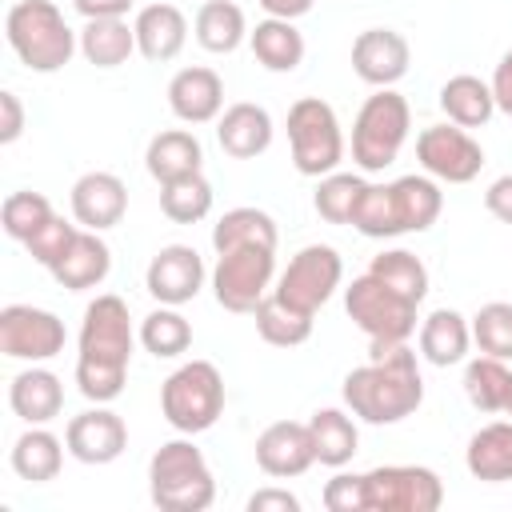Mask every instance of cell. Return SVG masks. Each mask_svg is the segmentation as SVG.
I'll list each match as a JSON object with an SVG mask.
<instances>
[{
    "label": "cell",
    "instance_id": "cell-1",
    "mask_svg": "<svg viewBox=\"0 0 512 512\" xmlns=\"http://www.w3.org/2000/svg\"><path fill=\"white\" fill-rule=\"evenodd\" d=\"M132 316L128 304L112 292L96 296L84 308L80 324V352H76V388L92 404H108L124 392L128 360H132Z\"/></svg>",
    "mask_w": 512,
    "mask_h": 512
},
{
    "label": "cell",
    "instance_id": "cell-2",
    "mask_svg": "<svg viewBox=\"0 0 512 512\" xmlns=\"http://www.w3.org/2000/svg\"><path fill=\"white\" fill-rule=\"evenodd\" d=\"M344 404L364 424H400L424 400V376L408 344H372V360L344 376Z\"/></svg>",
    "mask_w": 512,
    "mask_h": 512
},
{
    "label": "cell",
    "instance_id": "cell-3",
    "mask_svg": "<svg viewBox=\"0 0 512 512\" xmlns=\"http://www.w3.org/2000/svg\"><path fill=\"white\" fill-rule=\"evenodd\" d=\"M4 36L16 60L32 72H60L80 48L76 32L52 0H16L4 16Z\"/></svg>",
    "mask_w": 512,
    "mask_h": 512
},
{
    "label": "cell",
    "instance_id": "cell-4",
    "mask_svg": "<svg viewBox=\"0 0 512 512\" xmlns=\"http://www.w3.org/2000/svg\"><path fill=\"white\" fill-rule=\"evenodd\" d=\"M148 496L164 512H204L216 500V476L192 440H168L148 460Z\"/></svg>",
    "mask_w": 512,
    "mask_h": 512
},
{
    "label": "cell",
    "instance_id": "cell-5",
    "mask_svg": "<svg viewBox=\"0 0 512 512\" xmlns=\"http://www.w3.org/2000/svg\"><path fill=\"white\" fill-rule=\"evenodd\" d=\"M408 128H412L408 100L396 88H376L352 120V160L364 172H384L400 156Z\"/></svg>",
    "mask_w": 512,
    "mask_h": 512
},
{
    "label": "cell",
    "instance_id": "cell-6",
    "mask_svg": "<svg viewBox=\"0 0 512 512\" xmlns=\"http://www.w3.org/2000/svg\"><path fill=\"white\" fill-rule=\"evenodd\" d=\"M160 412L184 436L208 432L224 412V376H220V368L208 364V360L180 364L160 384Z\"/></svg>",
    "mask_w": 512,
    "mask_h": 512
},
{
    "label": "cell",
    "instance_id": "cell-7",
    "mask_svg": "<svg viewBox=\"0 0 512 512\" xmlns=\"http://www.w3.org/2000/svg\"><path fill=\"white\" fill-rule=\"evenodd\" d=\"M288 148H292V164L300 176L320 180L336 172L344 160V132H340L332 104H324L320 96H300L288 108Z\"/></svg>",
    "mask_w": 512,
    "mask_h": 512
},
{
    "label": "cell",
    "instance_id": "cell-8",
    "mask_svg": "<svg viewBox=\"0 0 512 512\" xmlns=\"http://www.w3.org/2000/svg\"><path fill=\"white\" fill-rule=\"evenodd\" d=\"M416 308V300L400 296L372 272L356 276L344 288V312L372 344H408V336L416 332Z\"/></svg>",
    "mask_w": 512,
    "mask_h": 512
},
{
    "label": "cell",
    "instance_id": "cell-9",
    "mask_svg": "<svg viewBox=\"0 0 512 512\" xmlns=\"http://www.w3.org/2000/svg\"><path fill=\"white\" fill-rule=\"evenodd\" d=\"M340 280H344V260H340V252H336L332 244H308V248H300V252L288 260V268L280 272V280L272 284V292H276L284 304H292V308L316 316V312L332 300V292L340 288Z\"/></svg>",
    "mask_w": 512,
    "mask_h": 512
},
{
    "label": "cell",
    "instance_id": "cell-10",
    "mask_svg": "<svg viewBox=\"0 0 512 512\" xmlns=\"http://www.w3.org/2000/svg\"><path fill=\"white\" fill-rule=\"evenodd\" d=\"M276 248H232L220 252L212 268V296L228 312H256V304L272 292Z\"/></svg>",
    "mask_w": 512,
    "mask_h": 512
},
{
    "label": "cell",
    "instance_id": "cell-11",
    "mask_svg": "<svg viewBox=\"0 0 512 512\" xmlns=\"http://www.w3.org/2000/svg\"><path fill=\"white\" fill-rule=\"evenodd\" d=\"M368 512H436L444 504V484L424 464H380L364 472Z\"/></svg>",
    "mask_w": 512,
    "mask_h": 512
},
{
    "label": "cell",
    "instance_id": "cell-12",
    "mask_svg": "<svg viewBox=\"0 0 512 512\" xmlns=\"http://www.w3.org/2000/svg\"><path fill=\"white\" fill-rule=\"evenodd\" d=\"M416 160L432 180L468 184L484 168V148L468 136V128L448 120V124H432L416 136Z\"/></svg>",
    "mask_w": 512,
    "mask_h": 512
},
{
    "label": "cell",
    "instance_id": "cell-13",
    "mask_svg": "<svg viewBox=\"0 0 512 512\" xmlns=\"http://www.w3.org/2000/svg\"><path fill=\"white\" fill-rule=\"evenodd\" d=\"M64 320L48 308H32V304H8L0 312V352L12 360H52L56 352H64Z\"/></svg>",
    "mask_w": 512,
    "mask_h": 512
},
{
    "label": "cell",
    "instance_id": "cell-14",
    "mask_svg": "<svg viewBox=\"0 0 512 512\" xmlns=\"http://www.w3.org/2000/svg\"><path fill=\"white\" fill-rule=\"evenodd\" d=\"M144 288H148L152 300L172 304V308L196 300V292L204 288V260H200V252L188 248V244H164L148 260Z\"/></svg>",
    "mask_w": 512,
    "mask_h": 512
},
{
    "label": "cell",
    "instance_id": "cell-15",
    "mask_svg": "<svg viewBox=\"0 0 512 512\" xmlns=\"http://www.w3.org/2000/svg\"><path fill=\"white\" fill-rule=\"evenodd\" d=\"M412 64V48L396 28H364L352 40V72L372 88H392Z\"/></svg>",
    "mask_w": 512,
    "mask_h": 512
},
{
    "label": "cell",
    "instance_id": "cell-16",
    "mask_svg": "<svg viewBox=\"0 0 512 512\" xmlns=\"http://www.w3.org/2000/svg\"><path fill=\"white\" fill-rule=\"evenodd\" d=\"M64 444L80 464H112L128 448V424L112 408L96 404V408L68 420Z\"/></svg>",
    "mask_w": 512,
    "mask_h": 512
},
{
    "label": "cell",
    "instance_id": "cell-17",
    "mask_svg": "<svg viewBox=\"0 0 512 512\" xmlns=\"http://www.w3.org/2000/svg\"><path fill=\"white\" fill-rule=\"evenodd\" d=\"M256 464L260 472L276 476V480H292L304 476L316 464V448L308 436V424L300 420H276L256 436Z\"/></svg>",
    "mask_w": 512,
    "mask_h": 512
},
{
    "label": "cell",
    "instance_id": "cell-18",
    "mask_svg": "<svg viewBox=\"0 0 512 512\" xmlns=\"http://www.w3.org/2000/svg\"><path fill=\"white\" fill-rule=\"evenodd\" d=\"M128 212V188L116 172H84L72 184V216L80 228H116Z\"/></svg>",
    "mask_w": 512,
    "mask_h": 512
},
{
    "label": "cell",
    "instance_id": "cell-19",
    "mask_svg": "<svg viewBox=\"0 0 512 512\" xmlns=\"http://www.w3.org/2000/svg\"><path fill=\"white\" fill-rule=\"evenodd\" d=\"M168 108L176 120L184 124H208V120H220V108H224V80L204 68V64H192V68H180L172 80H168Z\"/></svg>",
    "mask_w": 512,
    "mask_h": 512
},
{
    "label": "cell",
    "instance_id": "cell-20",
    "mask_svg": "<svg viewBox=\"0 0 512 512\" xmlns=\"http://www.w3.org/2000/svg\"><path fill=\"white\" fill-rule=\"evenodd\" d=\"M136 28V52L152 64H168L184 52V40H188V20L176 4H148L136 12L132 20Z\"/></svg>",
    "mask_w": 512,
    "mask_h": 512
},
{
    "label": "cell",
    "instance_id": "cell-21",
    "mask_svg": "<svg viewBox=\"0 0 512 512\" xmlns=\"http://www.w3.org/2000/svg\"><path fill=\"white\" fill-rule=\"evenodd\" d=\"M216 140H220V148L232 160H252L260 152H268V144H272V116H268V108H260L252 100L228 104L220 112V120H216Z\"/></svg>",
    "mask_w": 512,
    "mask_h": 512
},
{
    "label": "cell",
    "instance_id": "cell-22",
    "mask_svg": "<svg viewBox=\"0 0 512 512\" xmlns=\"http://www.w3.org/2000/svg\"><path fill=\"white\" fill-rule=\"evenodd\" d=\"M8 404L24 424H48L64 408V384L48 368H24L8 384Z\"/></svg>",
    "mask_w": 512,
    "mask_h": 512
},
{
    "label": "cell",
    "instance_id": "cell-23",
    "mask_svg": "<svg viewBox=\"0 0 512 512\" xmlns=\"http://www.w3.org/2000/svg\"><path fill=\"white\" fill-rule=\"evenodd\" d=\"M108 272H112V252L100 240V232H92V228H80L76 240H72V248L64 252V260L52 268L56 284L68 288V292L96 288V284L108 280Z\"/></svg>",
    "mask_w": 512,
    "mask_h": 512
},
{
    "label": "cell",
    "instance_id": "cell-24",
    "mask_svg": "<svg viewBox=\"0 0 512 512\" xmlns=\"http://www.w3.org/2000/svg\"><path fill=\"white\" fill-rule=\"evenodd\" d=\"M472 348V324L456 308H436L420 320V356L436 368H452Z\"/></svg>",
    "mask_w": 512,
    "mask_h": 512
},
{
    "label": "cell",
    "instance_id": "cell-25",
    "mask_svg": "<svg viewBox=\"0 0 512 512\" xmlns=\"http://www.w3.org/2000/svg\"><path fill=\"white\" fill-rule=\"evenodd\" d=\"M200 164H204V148L188 128H168V132L148 140L144 168L156 184H172L180 176H192V172H200Z\"/></svg>",
    "mask_w": 512,
    "mask_h": 512
},
{
    "label": "cell",
    "instance_id": "cell-26",
    "mask_svg": "<svg viewBox=\"0 0 512 512\" xmlns=\"http://www.w3.org/2000/svg\"><path fill=\"white\" fill-rule=\"evenodd\" d=\"M464 464L484 484L512 480V420H492L480 432H472L468 452H464Z\"/></svg>",
    "mask_w": 512,
    "mask_h": 512
},
{
    "label": "cell",
    "instance_id": "cell-27",
    "mask_svg": "<svg viewBox=\"0 0 512 512\" xmlns=\"http://www.w3.org/2000/svg\"><path fill=\"white\" fill-rule=\"evenodd\" d=\"M64 440L52 436L44 424H32L16 444H12V472L28 484H48L60 476V464H64Z\"/></svg>",
    "mask_w": 512,
    "mask_h": 512
},
{
    "label": "cell",
    "instance_id": "cell-28",
    "mask_svg": "<svg viewBox=\"0 0 512 512\" xmlns=\"http://www.w3.org/2000/svg\"><path fill=\"white\" fill-rule=\"evenodd\" d=\"M308 436H312L316 460L324 468H344L356 456V444H360L356 420L344 408H316L312 420H308Z\"/></svg>",
    "mask_w": 512,
    "mask_h": 512
},
{
    "label": "cell",
    "instance_id": "cell-29",
    "mask_svg": "<svg viewBox=\"0 0 512 512\" xmlns=\"http://www.w3.org/2000/svg\"><path fill=\"white\" fill-rule=\"evenodd\" d=\"M440 108L452 124L460 128H484L496 112V100H492V84H484L480 76H452L440 84Z\"/></svg>",
    "mask_w": 512,
    "mask_h": 512
},
{
    "label": "cell",
    "instance_id": "cell-30",
    "mask_svg": "<svg viewBox=\"0 0 512 512\" xmlns=\"http://www.w3.org/2000/svg\"><path fill=\"white\" fill-rule=\"evenodd\" d=\"M80 52L96 68H120L136 52V28L124 16L84 20V28H80Z\"/></svg>",
    "mask_w": 512,
    "mask_h": 512
},
{
    "label": "cell",
    "instance_id": "cell-31",
    "mask_svg": "<svg viewBox=\"0 0 512 512\" xmlns=\"http://www.w3.org/2000/svg\"><path fill=\"white\" fill-rule=\"evenodd\" d=\"M248 44H252V56L268 68V72H296L300 60H304V36L296 32L292 20H260L252 32H248Z\"/></svg>",
    "mask_w": 512,
    "mask_h": 512
},
{
    "label": "cell",
    "instance_id": "cell-32",
    "mask_svg": "<svg viewBox=\"0 0 512 512\" xmlns=\"http://www.w3.org/2000/svg\"><path fill=\"white\" fill-rule=\"evenodd\" d=\"M212 248L232 252V248H276V220L264 208H232L212 224Z\"/></svg>",
    "mask_w": 512,
    "mask_h": 512
},
{
    "label": "cell",
    "instance_id": "cell-33",
    "mask_svg": "<svg viewBox=\"0 0 512 512\" xmlns=\"http://www.w3.org/2000/svg\"><path fill=\"white\" fill-rule=\"evenodd\" d=\"M192 28H196V44L204 52H216V56L236 52L248 40V20H244L240 4H232V0H208V4H200Z\"/></svg>",
    "mask_w": 512,
    "mask_h": 512
},
{
    "label": "cell",
    "instance_id": "cell-34",
    "mask_svg": "<svg viewBox=\"0 0 512 512\" xmlns=\"http://www.w3.org/2000/svg\"><path fill=\"white\" fill-rule=\"evenodd\" d=\"M392 196H396L404 232H428L444 208V192L432 176H400V180H392Z\"/></svg>",
    "mask_w": 512,
    "mask_h": 512
},
{
    "label": "cell",
    "instance_id": "cell-35",
    "mask_svg": "<svg viewBox=\"0 0 512 512\" xmlns=\"http://www.w3.org/2000/svg\"><path fill=\"white\" fill-rule=\"evenodd\" d=\"M252 316H256L260 340L272 344V348H296V344H304V340L312 336V316L300 312V308H292V304H284L276 292H268V296L256 304Z\"/></svg>",
    "mask_w": 512,
    "mask_h": 512
},
{
    "label": "cell",
    "instance_id": "cell-36",
    "mask_svg": "<svg viewBox=\"0 0 512 512\" xmlns=\"http://www.w3.org/2000/svg\"><path fill=\"white\" fill-rule=\"evenodd\" d=\"M508 380L512 372L504 368L500 356H476L464 364V396L472 408L480 412H504V400H508Z\"/></svg>",
    "mask_w": 512,
    "mask_h": 512
},
{
    "label": "cell",
    "instance_id": "cell-37",
    "mask_svg": "<svg viewBox=\"0 0 512 512\" xmlns=\"http://www.w3.org/2000/svg\"><path fill=\"white\" fill-rule=\"evenodd\" d=\"M352 228L368 240H388V236H400V212H396V196H392V184H368L352 208Z\"/></svg>",
    "mask_w": 512,
    "mask_h": 512
},
{
    "label": "cell",
    "instance_id": "cell-38",
    "mask_svg": "<svg viewBox=\"0 0 512 512\" xmlns=\"http://www.w3.org/2000/svg\"><path fill=\"white\" fill-rule=\"evenodd\" d=\"M140 344L144 352H152L156 360H172L180 352H188L192 344V324L172 308V304H160L156 312H148L140 320Z\"/></svg>",
    "mask_w": 512,
    "mask_h": 512
},
{
    "label": "cell",
    "instance_id": "cell-39",
    "mask_svg": "<svg viewBox=\"0 0 512 512\" xmlns=\"http://www.w3.org/2000/svg\"><path fill=\"white\" fill-rule=\"evenodd\" d=\"M160 212L172 224H196L212 212V184L204 180V172L180 176L172 184H160Z\"/></svg>",
    "mask_w": 512,
    "mask_h": 512
},
{
    "label": "cell",
    "instance_id": "cell-40",
    "mask_svg": "<svg viewBox=\"0 0 512 512\" xmlns=\"http://www.w3.org/2000/svg\"><path fill=\"white\" fill-rule=\"evenodd\" d=\"M376 280H384L388 288H396L400 296L408 300H424L428 296V268L420 256H412L408 248H388L380 256H372V268H368Z\"/></svg>",
    "mask_w": 512,
    "mask_h": 512
},
{
    "label": "cell",
    "instance_id": "cell-41",
    "mask_svg": "<svg viewBox=\"0 0 512 512\" xmlns=\"http://www.w3.org/2000/svg\"><path fill=\"white\" fill-rule=\"evenodd\" d=\"M364 188H368V180L356 176V172H328V176H320V184H316L312 208H316L320 220H328V224H352V208H356V200H360Z\"/></svg>",
    "mask_w": 512,
    "mask_h": 512
},
{
    "label": "cell",
    "instance_id": "cell-42",
    "mask_svg": "<svg viewBox=\"0 0 512 512\" xmlns=\"http://www.w3.org/2000/svg\"><path fill=\"white\" fill-rule=\"evenodd\" d=\"M52 216H56V212H52L48 196H40V192H12V196L4 200V208H0L4 232H8L12 240H20V244H28Z\"/></svg>",
    "mask_w": 512,
    "mask_h": 512
},
{
    "label": "cell",
    "instance_id": "cell-43",
    "mask_svg": "<svg viewBox=\"0 0 512 512\" xmlns=\"http://www.w3.org/2000/svg\"><path fill=\"white\" fill-rule=\"evenodd\" d=\"M468 324H472V344H476L480 352L500 356V360L512 356V304L492 300V304H484Z\"/></svg>",
    "mask_w": 512,
    "mask_h": 512
},
{
    "label": "cell",
    "instance_id": "cell-44",
    "mask_svg": "<svg viewBox=\"0 0 512 512\" xmlns=\"http://www.w3.org/2000/svg\"><path fill=\"white\" fill-rule=\"evenodd\" d=\"M76 232H80L76 224H68L64 216H52V220H48V224H44V228H40V232H36V236L24 244V248L32 252V260H36L40 268H48V272H52V268L64 260V252L72 248Z\"/></svg>",
    "mask_w": 512,
    "mask_h": 512
},
{
    "label": "cell",
    "instance_id": "cell-45",
    "mask_svg": "<svg viewBox=\"0 0 512 512\" xmlns=\"http://www.w3.org/2000/svg\"><path fill=\"white\" fill-rule=\"evenodd\" d=\"M328 512H368V492H364V476L356 472H336L324 492H320Z\"/></svg>",
    "mask_w": 512,
    "mask_h": 512
},
{
    "label": "cell",
    "instance_id": "cell-46",
    "mask_svg": "<svg viewBox=\"0 0 512 512\" xmlns=\"http://www.w3.org/2000/svg\"><path fill=\"white\" fill-rule=\"evenodd\" d=\"M0 144H12V140H20V132H24V104H20V96L12 92V88H4L0 92Z\"/></svg>",
    "mask_w": 512,
    "mask_h": 512
},
{
    "label": "cell",
    "instance_id": "cell-47",
    "mask_svg": "<svg viewBox=\"0 0 512 512\" xmlns=\"http://www.w3.org/2000/svg\"><path fill=\"white\" fill-rule=\"evenodd\" d=\"M484 208H488L500 224H512V172H504V176H496V180L488 184Z\"/></svg>",
    "mask_w": 512,
    "mask_h": 512
},
{
    "label": "cell",
    "instance_id": "cell-48",
    "mask_svg": "<svg viewBox=\"0 0 512 512\" xmlns=\"http://www.w3.org/2000/svg\"><path fill=\"white\" fill-rule=\"evenodd\" d=\"M248 512H300V500L288 488H260L248 496Z\"/></svg>",
    "mask_w": 512,
    "mask_h": 512
},
{
    "label": "cell",
    "instance_id": "cell-49",
    "mask_svg": "<svg viewBox=\"0 0 512 512\" xmlns=\"http://www.w3.org/2000/svg\"><path fill=\"white\" fill-rule=\"evenodd\" d=\"M492 100H496V108L504 112V116H512V48L500 56V64H496V72H492Z\"/></svg>",
    "mask_w": 512,
    "mask_h": 512
},
{
    "label": "cell",
    "instance_id": "cell-50",
    "mask_svg": "<svg viewBox=\"0 0 512 512\" xmlns=\"http://www.w3.org/2000/svg\"><path fill=\"white\" fill-rule=\"evenodd\" d=\"M136 0H72V8L84 16V20H108V16H128Z\"/></svg>",
    "mask_w": 512,
    "mask_h": 512
},
{
    "label": "cell",
    "instance_id": "cell-51",
    "mask_svg": "<svg viewBox=\"0 0 512 512\" xmlns=\"http://www.w3.org/2000/svg\"><path fill=\"white\" fill-rule=\"evenodd\" d=\"M316 0H260V8L276 20H296V16H308Z\"/></svg>",
    "mask_w": 512,
    "mask_h": 512
},
{
    "label": "cell",
    "instance_id": "cell-52",
    "mask_svg": "<svg viewBox=\"0 0 512 512\" xmlns=\"http://www.w3.org/2000/svg\"><path fill=\"white\" fill-rule=\"evenodd\" d=\"M504 412L512 416V380H508V400H504Z\"/></svg>",
    "mask_w": 512,
    "mask_h": 512
}]
</instances>
